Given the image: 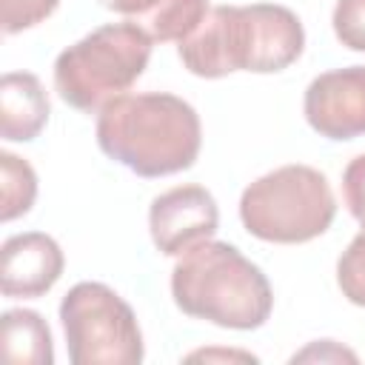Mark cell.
<instances>
[{
  "label": "cell",
  "mask_w": 365,
  "mask_h": 365,
  "mask_svg": "<svg viewBox=\"0 0 365 365\" xmlns=\"http://www.w3.org/2000/svg\"><path fill=\"white\" fill-rule=\"evenodd\" d=\"M305 29L279 3L214 6L202 23L177 46L182 66L194 77L220 80L234 71L277 74L299 60Z\"/></svg>",
  "instance_id": "obj_1"
},
{
  "label": "cell",
  "mask_w": 365,
  "mask_h": 365,
  "mask_svg": "<svg viewBox=\"0 0 365 365\" xmlns=\"http://www.w3.org/2000/svg\"><path fill=\"white\" fill-rule=\"evenodd\" d=\"M97 145L108 160L154 180L197 163L202 125L194 106L177 94H120L97 111Z\"/></svg>",
  "instance_id": "obj_2"
},
{
  "label": "cell",
  "mask_w": 365,
  "mask_h": 365,
  "mask_svg": "<svg viewBox=\"0 0 365 365\" xmlns=\"http://www.w3.org/2000/svg\"><path fill=\"white\" fill-rule=\"evenodd\" d=\"M171 297L182 314L231 331L262 328L274 308L262 268L222 240H205L177 257Z\"/></svg>",
  "instance_id": "obj_3"
},
{
  "label": "cell",
  "mask_w": 365,
  "mask_h": 365,
  "mask_svg": "<svg viewBox=\"0 0 365 365\" xmlns=\"http://www.w3.org/2000/svg\"><path fill=\"white\" fill-rule=\"evenodd\" d=\"M151 46V34L137 20L97 26L57 54L54 91L66 106L94 114L143 77Z\"/></svg>",
  "instance_id": "obj_4"
},
{
  "label": "cell",
  "mask_w": 365,
  "mask_h": 365,
  "mask_svg": "<svg viewBox=\"0 0 365 365\" xmlns=\"http://www.w3.org/2000/svg\"><path fill=\"white\" fill-rule=\"evenodd\" d=\"M336 217V200L322 171L291 163L257 177L240 197L242 228L277 245H299L322 237Z\"/></svg>",
  "instance_id": "obj_5"
},
{
  "label": "cell",
  "mask_w": 365,
  "mask_h": 365,
  "mask_svg": "<svg viewBox=\"0 0 365 365\" xmlns=\"http://www.w3.org/2000/svg\"><path fill=\"white\" fill-rule=\"evenodd\" d=\"M71 365H140L143 331L131 305L106 282H77L60 302Z\"/></svg>",
  "instance_id": "obj_6"
},
{
  "label": "cell",
  "mask_w": 365,
  "mask_h": 365,
  "mask_svg": "<svg viewBox=\"0 0 365 365\" xmlns=\"http://www.w3.org/2000/svg\"><path fill=\"white\" fill-rule=\"evenodd\" d=\"M220 228V208L202 185H174L148 205V234L160 254L180 257L211 240Z\"/></svg>",
  "instance_id": "obj_7"
},
{
  "label": "cell",
  "mask_w": 365,
  "mask_h": 365,
  "mask_svg": "<svg viewBox=\"0 0 365 365\" xmlns=\"http://www.w3.org/2000/svg\"><path fill=\"white\" fill-rule=\"evenodd\" d=\"M308 125L325 140H356L365 134V66L334 68L314 77L302 97Z\"/></svg>",
  "instance_id": "obj_8"
},
{
  "label": "cell",
  "mask_w": 365,
  "mask_h": 365,
  "mask_svg": "<svg viewBox=\"0 0 365 365\" xmlns=\"http://www.w3.org/2000/svg\"><path fill=\"white\" fill-rule=\"evenodd\" d=\"M66 257L54 237L43 231H23L0 248V291L9 299H37L48 294L63 277Z\"/></svg>",
  "instance_id": "obj_9"
},
{
  "label": "cell",
  "mask_w": 365,
  "mask_h": 365,
  "mask_svg": "<svg viewBox=\"0 0 365 365\" xmlns=\"http://www.w3.org/2000/svg\"><path fill=\"white\" fill-rule=\"evenodd\" d=\"M51 114L48 94L37 74L6 71L0 80V137L9 143H31L40 137Z\"/></svg>",
  "instance_id": "obj_10"
},
{
  "label": "cell",
  "mask_w": 365,
  "mask_h": 365,
  "mask_svg": "<svg viewBox=\"0 0 365 365\" xmlns=\"http://www.w3.org/2000/svg\"><path fill=\"white\" fill-rule=\"evenodd\" d=\"M3 356L17 365H51L54 339L46 319L31 308H9L0 317Z\"/></svg>",
  "instance_id": "obj_11"
},
{
  "label": "cell",
  "mask_w": 365,
  "mask_h": 365,
  "mask_svg": "<svg viewBox=\"0 0 365 365\" xmlns=\"http://www.w3.org/2000/svg\"><path fill=\"white\" fill-rule=\"evenodd\" d=\"M37 200V174L34 168L11 154L0 151V220L11 222L31 211Z\"/></svg>",
  "instance_id": "obj_12"
},
{
  "label": "cell",
  "mask_w": 365,
  "mask_h": 365,
  "mask_svg": "<svg viewBox=\"0 0 365 365\" xmlns=\"http://www.w3.org/2000/svg\"><path fill=\"white\" fill-rule=\"evenodd\" d=\"M208 11V0H165L140 26L151 34L154 43H180L202 23Z\"/></svg>",
  "instance_id": "obj_13"
},
{
  "label": "cell",
  "mask_w": 365,
  "mask_h": 365,
  "mask_svg": "<svg viewBox=\"0 0 365 365\" xmlns=\"http://www.w3.org/2000/svg\"><path fill=\"white\" fill-rule=\"evenodd\" d=\"M336 285L351 305L365 308V222L336 259Z\"/></svg>",
  "instance_id": "obj_14"
},
{
  "label": "cell",
  "mask_w": 365,
  "mask_h": 365,
  "mask_svg": "<svg viewBox=\"0 0 365 365\" xmlns=\"http://www.w3.org/2000/svg\"><path fill=\"white\" fill-rule=\"evenodd\" d=\"M331 26L345 48L365 51V0H336Z\"/></svg>",
  "instance_id": "obj_15"
},
{
  "label": "cell",
  "mask_w": 365,
  "mask_h": 365,
  "mask_svg": "<svg viewBox=\"0 0 365 365\" xmlns=\"http://www.w3.org/2000/svg\"><path fill=\"white\" fill-rule=\"evenodd\" d=\"M60 0H3V34H20L54 14Z\"/></svg>",
  "instance_id": "obj_16"
},
{
  "label": "cell",
  "mask_w": 365,
  "mask_h": 365,
  "mask_svg": "<svg viewBox=\"0 0 365 365\" xmlns=\"http://www.w3.org/2000/svg\"><path fill=\"white\" fill-rule=\"evenodd\" d=\"M342 200L356 222H365V154H356L342 171Z\"/></svg>",
  "instance_id": "obj_17"
},
{
  "label": "cell",
  "mask_w": 365,
  "mask_h": 365,
  "mask_svg": "<svg viewBox=\"0 0 365 365\" xmlns=\"http://www.w3.org/2000/svg\"><path fill=\"white\" fill-rule=\"evenodd\" d=\"M108 11L123 14V17H134L137 23H143L148 14H154L165 0H100Z\"/></svg>",
  "instance_id": "obj_18"
},
{
  "label": "cell",
  "mask_w": 365,
  "mask_h": 365,
  "mask_svg": "<svg viewBox=\"0 0 365 365\" xmlns=\"http://www.w3.org/2000/svg\"><path fill=\"white\" fill-rule=\"evenodd\" d=\"M211 356H231V359H234V356H242V359H251V362L257 359V356H251V354H234V351H228V354H225V351H211V354H208V351H197V354H191L188 359H211Z\"/></svg>",
  "instance_id": "obj_19"
}]
</instances>
